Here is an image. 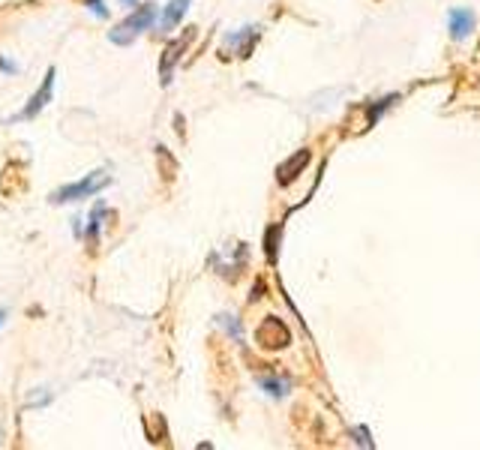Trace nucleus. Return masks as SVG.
<instances>
[{
    "mask_svg": "<svg viewBox=\"0 0 480 450\" xmlns=\"http://www.w3.org/2000/svg\"><path fill=\"white\" fill-rule=\"evenodd\" d=\"M153 22H156V6L153 3L135 6V13H129L123 22L108 33V39H112L114 45H129V43H135V36H142Z\"/></svg>",
    "mask_w": 480,
    "mask_h": 450,
    "instance_id": "f257e3e1",
    "label": "nucleus"
},
{
    "mask_svg": "<svg viewBox=\"0 0 480 450\" xmlns=\"http://www.w3.org/2000/svg\"><path fill=\"white\" fill-rule=\"evenodd\" d=\"M108 183H112V177H108L105 172L87 174V177L78 180V183L60 186L57 193H52V202H54V204H63V202H78V198H90V195H96L99 189H105Z\"/></svg>",
    "mask_w": 480,
    "mask_h": 450,
    "instance_id": "f03ea898",
    "label": "nucleus"
},
{
    "mask_svg": "<svg viewBox=\"0 0 480 450\" xmlns=\"http://www.w3.org/2000/svg\"><path fill=\"white\" fill-rule=\"evenodd\" d=\"M255 339H258V345L267 348V352H273V348H285L288 343H292V333H288V327L279 322V318H264L262 327L255 330Z\"/></svg>",
    "mask_w": 480,
    "mask_h": 450,
    "instance_id": "7ed1b4c3",
    "label": "nucleus"
},
{
    "mask_svg": "<svg viewBox=\"0 0 480 450\" xmlns=\"http://www.w3.org/2000/svg\"><path fill=\"white\" fill-rule=\"evenodd\" d=\"M195 33H198L195 27H186V33H183V36H177L174 43H168V45H165L163 60H159V75H163V84L172 82V69H174V63L180 60V54H183L186 48H189V43L195 39Z\"/></svg>",
    "mask_w": 480,
    "mask_h": 450,
    "instance_id": "20e7f679",
    "label": "nucleus"
},
{
    "mask_svg": "<svg viewBox=\"0 0 480 450\" xmlns=\"http://www.w3.org/2000/svg\"><path fill=\"white\" fill-rule=\"evenodd\" d=\"M54 69H48L45 73V78H43V84H39V90L33 96H30V103L22 108V114H15L13 120H9V123H15V120H30V117H36L39 112H43V108L48 105V99H52V90H54Z\"/></svg>",
    "mask_w": 480,
    "mask_h": 450,
    "instance_id": "39448f33",
    "label": "nucleus"
},
{
    "mask_svg": "<svg viewBox=\"0 0 480 450\" xmlns=\"http://www.w3.org/2000/svg\"><path fill=\"white\" fill-rule=\"evenodd\" d=\"M189 3H193V0H168L165 13H163V18H159V33H172V30L183 22Z\"/></svg>",
    "mask_w": 480,
    "mask_h": 450,
    "instance_id": "423d86ee",
    "label": "nucleus"
},
{
    "mask_svg": "<svg viewBox=\"0 0 480 450\" xmlns=\"http://www.w3.org/2000/svg\"><path fill=\"white\" fill-rule=\"evenodd\" d=\"M477 18L472 9H450V36L453 39H465L474 30Z\"/></svg>",
    "mask_w": 480,
    "mask_h": 450,
    "instance_id": "0eeeda50",
    "label": "nucleus"
},
{
    "mask_svg": "<svg viewBox=\"0 0 480 450\" xmlns=\"http://www.w3.org/2000/svg\"><path fill=\"white\" fill-rule=\"evenodd\" d=\"M306 165H309V150H297L292 159H285V163L276 168V180H279V183H292V180L303 172Z\"/></svg>",
    "mask_w": 480,
    "mask_h": 450,
    "instance_id": "6e6552de",
    "label": "nucleus"
},
{
    "mask_svg": "<svg viewBox=\"0 0 480 450\" xmlns=\"http://www.w3.org/2000/svg\"><path fill=\"white\" fill-rule=\"evenodd\" d=\"M258 39V27H243V33H237V36H228V48H234V54L240 57H246L249 54V48H253V43Z\"/></svg>",
    "mask_w": 480,
    "mask_h": 450,
    "instance_id": "1a4fd4ad",
    "label": "nucleus"
},
{
    "mask_svg": "<svg viewBox=\"0 0 480 450\" xmlns=\"http://www.w3.org/2000/svg\"><path fill=\"white\" fill-rule=\"evenodd\" d=\"M262 387L267 390L270 396H285L288 382H279V378H262Z\"/></svg>",
    "mask_w": 480,
    "mask_h": 450,
    "instance_id": "9d476101",
    "label": "nucleus"
},
{
    "mask_svg": "<svg viewBox=\"0 0 480 450\" xmlns=\"http://www.w3.org/2000/svg\"><path fill=\"white\" fill-rule=\"evenodd\" d=\"M156 156H159V159H163V163H165V177H168V180H172V177H174V172H177L174 159H172V156H168V150H165V147H159V153H156Z\"/></svg>",
    "mask_w": 480,
    "mask_h": 450,
    "instance_id": "9b49d317",
    "label": "nucleus"
},
{
    "mask_svg": "<svg viewBox=\"0 0 480 450\" xmlns=\"http://www.w3.org/2000/svg\"><path fill=\"white\" fill-rule=\"evenodd\" d=\"M276 234H279V228L273 225V228H270V232H267V258H270V262H273V258H276Z\"/></svg>",
    "mask_w": 480,
    "mask_h": 450,
    "instance_id": "f8f14e48",
    "label": "nucleus"
},
{
    "mask_svg": "<svg viewBox=\"0 0 480 450\" xmlns=\"http://www.w3.org/2000/svg\"><path fill=\"white\" fill-rule=\"evenodd\" d=\"M87 3H90V9H93V13H96L99 18H105V15H108V9L103 6V0H87Z\"/></svg>",
    "mask_w": 480,
    "mask_h": 450,
    "instance_id": "ddd939ff",
    "label": "nucleus"
},
{
    "mask_svg": "<svg viewBox=\"0 0 480 450\" xmlns=\"http://www.w3.org/2000/svg\"><path fill=\"white\" fill-rule=\"evenodd\" d=\"M0 69H3V73H15V66L6 63V60H0Z\"/></svg>",
    "mask_w": 480,
    "mask_h": 450,
    "instance_id": "4468645a",
    "label": "nucleus"
},
{
    "mask_svg": "<svg viewBox=\"0 0 480 450\" xmlns=\"http://www.w3.org/2000/svg\"><path fill=\"white\" fill-rule=\"evenodd\" d=\"M3 318H6V313H3V309H0V324H3Z\"/></svg>",
    "mask_w": 480,
    "mask_h": 450,
    "instance_id": "2eb2a0df",
    "label": "nucleus"
},
{
    "mask_svg": "<svg viewBox=\"0 0 480 450\" xmlns=\"http://www.w3.org/2000/svg\"><path fill=\"white\" fill-rule=\"evenodd\" d=\"M123 3H129V6H133V3H135V0H123Z\"/></svg>",
    "mask_w": 480,
    "mask_h": 450,
    "instance_id": "dca6fc26",
    "label": "nucleus"
}]
</instances>
